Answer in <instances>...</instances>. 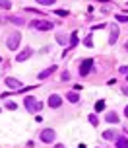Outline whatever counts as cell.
<instances>
[{"instance_id": "cell-22", "label": "cell", "mask_w": 128, "mask_h": 148, "mask_svg": "<svg viewBox=\"0 0 128 148\" xmlns=\"http://www.w3.org/2000/svg\"><path fill=\"white\" fill-rule=\"evenodd\" d=\"M60 80L62 82H68V80H70V72H66V70H64V72L60 74Z\"/></svg>"}, {"instance_id": "cell-11", "label": "cell", "mask_w": 128, "mask_h": 148, "mask_svg": "<svg viewBox=\"0 0 128 148\" xmlns=\"http://www.w3.org/2000/svg\"><path fill=\"white\" fill-rule=\"evenodd\" d=\"M114 148H128V138L116 134V138H114Z\"/></svg>"}, {"instance_id": "cell-5", "label": "cell", "mask_w": 128, "mask_h": 148, "mask_svg": "<svg viewBox=\"0 0 128 148\" xmlns=\"http://www.w3.org/2000/svg\"><path fill=\"white\" fill-rule=\"evenodd\" d=\"M91 70H93V59L82 60V64H80V74H82V76H87Z\"/></svg>"}, {"instance_id": "cell-20", "label": "cell", "mask_w": 128, "mask_h": 148, "mask_svg": "<svg viewBox=\"0 0 128 148\" xmlns=\"http://www.w3.org/2000/svg\"><path fill=\"white\" fill-rule=\"evenodd\" d=\"M35 2H37V4H43V6H53L56 0H35Z\"/></svg>"}, {"instance_id": "cell-8", "label": "cell", "mask_w": 128, "mask_h": 148, "mask_svg": "<svg viewBox=\"0 0 128 148\" xmlns=\"http://www.w3.org/2000/svg\"><path fill=\"white\" fill-rule=\"evenodd\" d=\"M49 105L53 107V109H58L62 105V97L56 96V94H53V96H49Z\"/></svg>"}, {"instance_id": "cell-7", "label": "cell", "mask_w": 128, "mask_h": 148, "mask_svg": "<svg viewBox=\"0 0 128 148\" xmlns=\"http://www.w3.org/2000/svg\"><path fill=\"white\" fill-rule=\"evenodd\" d=\"M33 55V49L31 47H25V51H22V53H18V57H16V60L18 62H23V60H27Z\"/></svg>"}, {"instance_id": "cell-1", "label": "cell", "mask_w": 128, "mask_h": 148, "mask_svg": "<svg viewBox=\"0 0 128 148\" xmlns=\"http://www.w3.org/2000/svg\"><path fill=\"white\" fill-rule=\"evenodd\" d=\"M23 107H25V111L37 113V111H43V101H37L33 96H25V99H23Z\"/></svg>"}, {"instance_id": "cell-21", "label": "cell", "mask_w": 128, "mask_h": 148, "mask_svg": "<svg viewBox=\"0 0 128 148\" xmlns=\"http://www.w3.org/2000/svg\"><path fill=\"white\" fill-rule=\"evenodd\" d=\"M87 119H89V123H91V125H93V127H95V125H97V123H99V121H97V115H93V113H91V115H89V117H87Z\"/></svg>"}, {"instance_id": "cell-18", "label": "cell", "mask_w": 128, "mask_h": 148, "mask_svg": "<svg viewBox=\"0 0 128 148\" xmlns=\"http://www.w3.org/2000/svg\"><path fill=\"white\" fill-rule=\"evenodd\" d=\"M0 8H2V10H10V8H12V2H10V0H0Z\"/></svg>"}, {"instance_id": "cell-2", "label": "cell", "mask_w": 128, "mask_h": 148, "mask_svg": "<svg viewBox=\"0 0 128 148\" xmlns=\"http://www.w3.org/2000/svg\"><path fill=\"white\" fill-rule=\"evenodd\" d=\"M20 43H22V33H20V31H12L6 39V47L10 51H18Z\"/></svg>"}, {"instance_id": "cell-31", "label": "cell", "mask_w": 128, "mask_h": 148, "mask_svg": "<svg viewBox=\"0 0 128 148\" xmlns=\"http://www.w3.org/2000/svg\"><path fill=\"white\" fill-rule=\"evenodd\" d=\"M124 115H126V117H128V105H126V109H124Z\"/></svg>"}, {"instance_id": "cell-33", "label": "cell", "mask_w": 128, "mask_h": 148, "mask_svg": "<svg viewBox=\"0 0 128 148\" xmlns=\"http://www.w3.org/2000/svg\"><path fill=\"white\" fill-rule=\"evenodd\" d=\"M0 60H2V59H0Z\"/></svg>"}, {"instance_id": "cell-19", "label": "cell", "mask_w": 128, "mask_h": 148, "mask_svg": "<svg viewBox=\"0 0 128 148\" xmlns=\"http://www.w3.org/2000/svg\"><path fill=\"white\" fill-rule=\"evenodd\" d=\"M103 109H105V101H103V99H99L97 103H95V111H97V113H101Z\"/></svg>"}, {"instance_id": "cell-24", "label": "cell", "mask_w": 128, "mask_h": 148, "mask_svg": "<svg viewBox=\"0 0 128 148\" xmlns=\"http://www.w3.org/2000/svg\"><path fill=\"white\" fill-rule=\"evenodd\" d=\"M16 107H18V105H16L14 101H6V109H12V111H14Z\"/></svg>"}, {"instance_id": "cell-14", "label": "cell", "mask_w": 128, "mask_h": 148, "mask_svg": "<svg viewBox=\"0 0 128 148\" xmlns=\"http://www.w3.org/2000/svg\"><path fill=\"white\" fill-rule=\"evenodd\" d=\"M78 41H80V39H78V31H74L72 35L68 37V45H70V49H74L76 45H78Z\"/></svg>"}, {"instance_id": "cell-30", "label": "cell", "mask_w": 128, "mask_h": 148, "mask_svg": "<svg viewBox=\"0 0 128 148\" xmlns=\"http://www.w3.org/2000/svg\"><path fill=\"white\" fill-rule=\"evenodd\" d=\"M122 92H124V94H126V96H128V86H126V88H124V90H122Z\"/></svg>"}, {"instance_id": "cell-15", "label": "cell", "mask_w": 128, "mask_h": 148, "mask_svg": "<svg viewBox=\"0 0 128 148\" xmlns=\"http://www.w3.org/2000/svg\"><path fill=\"white\" fill-rule=\"evenodd\" d=\"M10 22L16 23V25H25V20L20 18V16H12V18H10Z\"/></svg>"}, {"instance_id": "cell-28", "label": "cell", "mask_w": 128, "mask_h": 148, "mask_svg": "<svg viewBox=\"0 0 128 148\" xmlns=\"http://www.w3.org/2000/svg\"><path fill=\"white\" fill-rule=\"evenodd\" d=\"M121 72L122 74H128V66H121Z\"/></svg>"}, {"instance_id": "cell-23", "label": "cell", "mask_w": 128, "mask_h": 148, "mask_svg": "<svg viewBox=\"0 0 128 148\" xmlns=\"http://www.w3.org/2000/svg\"><path fill=\"white\" fill-rule=\"evenodd\" d=\"M56 41H58V43L60 45H64V43H68V39L64 35H56Z\"/></svg>"}, {"instance_id": "cell-29", "label": "cell", "mask_w": 128, "mask_h": 148, "mask_svg": "<svg viewBox=\"0 0 128 148\" xmlns=\"http://www.w3.org/2000/svg\"><path fill=\"white\" fill-rule=\"evenodd\" d=\"M54 148H64V144H56V146H54Z\"/></svg>"}, {"instance_id": "cell-4", "label": "cell", "mask_w": 128, "mask_h": 148, "mask_svg": "<svg viewBox=\"0 0 128 148\" xmlns=\"http://www.w3.org/2000/svg\"><path fill=\"white\" fill-rule=\"evenodd\" d=\"M54 138H56L54 129H43L41 131V142H54Z\"/></svg>"}, {"instance_id": "cell-27", "label": "cell", "mask_w": 128, "mask_h": 148, "mask_svg": "<svg viewBox=\"0 0 128 148\" xmlns=\"http://www.w3.org/2000/svg\"><path fill=\"white\" fill-rule=\"evenodd\" d=\"M54 14H56V16H68V12H66V10H56Z\"/></svg>"}, {"instance_id": "cell-3", "label": "cell", "mask_w": 128, "mask_h": 148, "mask_svg": "<svg viewBox=\"0 0 128 148\" xmlns=\"http://www.w3.org/2000/svg\"><path fill=\"white\" fill-rule=\"evenodd\" d=\"M33 29H39V31H49L53 29V22H45V20H33L29 23Z\"/></svg>"}, {"instance_id": "cell-25", "label": "cell", "mask_w": 128, "mask_h": 148, "mask_svg": "<svg viewBox=\"0 0 128 148\" xmlns=\"http://www.w3.org/2000/svg\"><path fill=\"white\" fill-rule=\"evenodd\" d=\"M116 22H128V16H124V14L116 16Z\"/></svg>"}, {"instance_id": "cell-10", "label": "cell", "mask_w": 128, "mask_h": 148, "mask_svg": "<svg viewBox=\"0 0 128 148\" xmlns=\"http://www.w3.org/2000/svg\"><path fill=\"white\" fill-rule=\"evenodd\" d=\"M54 70H56V64H53V66H49V68H45V70H41V72H39V80H45V78H49V76H51V74L54 72Z\"/></svg>"}, {"instance_id": "cell-13", "label": "cell", "mask_w": 128, "mask_h": 148, "mask_svg": "<svg viewBox=\"0 0 128 148\" xmlns=\"http://www.w3.org/2000/svg\"><path fill=\"white\" fill-rule=\"evenodd\" d=\"M105 121H107V123H119V113L109 111V113L105 115Z\"/></svg>"}, {"instance_id": "cell-17", "label": "cell", "mask_w": 128, "mask_h": 148, "mask_svg": "<svg viewBox=\"0 0 128 148\" xmlns=\"http://www.w3.org/2000/svg\"><path fill=\"white\" fill-rule=\"evenodd\" d=\"M103 138H105V140H113V138H116V131H105V133H103Z\"/></svg>"}, {"instance_id": "cell-26", "label": "cell", "mask_w": 128, "mask_h": 148, "mask_svg": "<svg viewBox=\"0 0 128 148\" xmlns=\"http://www.w3.org/2000/svg\"><path fill=\"white\" fill-rule=\"evenodd\" d=\"M107 23H97V25H93V29H105Z\"/></svg>"}, {"instance_id": "cell-16", "label": "cell", "mask_w": 128, "mask_h": 148, "mask_svg": "<svg viewBox=\"0 0 128 148\" xmlns=\"http://www.w3.org/2000/svg\"><path fill=\"white\" fill-rule=\"evenodd\" d=\"M83 45H85L87 49H91V47H93V33H87V37L83 39Z\"/></svg>"}, {"instance_id": "cell-34", "label": "cell", "mask_w": 128, "mask_h": 148, "mask_svg": "<svg viewBox=\"0 0 128 148\" xmlns=\"http://www.w3.org/2000/svg\"><path fill=\"white\" fill-rule=\"evenodd\" d=\"M126 80H128V78H126Z\"/></svg>"}, {"instance_id": "cell-9", "label": "cell", "mask_w": 128, "mask_h": 148, "mask_svg": "<svg viewBox=\"0 0 128 148\" xmlns=\"http://www.w3.org/2000/svg\"><path fill=\"white\" fill-rule=\"evenodd\" d=\"M119 33H121V29H119L116 25H111V35H109V45H114V43H116V39H119Z\"/></svg>"}, {"instance_id": "cell-32", "label": "cell", "mask_w": 128, "mask_h": 148, "mask_svg": "<svg viewBox=\"0 0 128 148\" xmlns=\"http://www.w3.org/2000/svg\"><path fill=\"white\" fill-rule=\"evenodd\" d=\"M124 47H126V51H128V43H126V45H124Z\"/></svg>"}, {"instance_id": "cell-6", "label": "cell", "mask_w": 128, "mask_h": 148, "mask_svg": "<svg viewBox=\"0 0 128 148\" xmlns=\"http://www.w3.org/2000/svg\"><path fill=\"white\" fill-rule=\"evenodd\" d=\"M6 86H8V88H14V90H22V88H23L22 80L12 78V76H8V78H6Z\"/></svg>"}, {"instance_id": "cell-12", "label": "cell", "mask_w": 128, "mask_h": 148, "mask_svg": "<svg viewBox=\"0 0 128 148\" xmlns=\"http://www.w3.org/2000/svg\"><path fill=\"white\" fill-rule=\"evenodd\" d=\"M66 99L70 101V103H78V101H80V94H78V92H68Z\"/></svg>"}]
</instances>
